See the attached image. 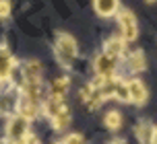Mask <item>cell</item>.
<instances>
[{"instance_id":"1","label":"cell","mask_w":157,"mask_h":144,"mask_svg":"<svg viewBox=\"0 0 157 144\" xmlns=\"http://www.w3.org/2000/svg\"><path fill=\"white\" fill-rule=\"evenodd\" d=\"M56 54L60 58V62L64 66H68L77 56V43L71 35H60L58 37V43H56Z\"/></svg>"},{"instance_id":"2","label":"cell","mask_w":157,"mask_h":144,"mask_svg":"<svg viewBox=\"0 0 157 144\" xmlns=\"http://www.w3.org/2000/svg\"><path fill=\"white\" fill-rule=\"evenodd\" d=\"M118 21H120V27H122V37H124V41L136 39L139 29H136V19H134L132 13L130 10H122L118 15Z\"/></svg>"},{"instance_id":"3","label":"cell","mask_w":157,"mask_h":144,"mask_svg":"<svg viewBox=\"0 0 157 144\" xmlns=\"http://www.w3.org/2000/svg\"><path fill=\"white\" fill-rule=\"evenodd\" d=\"M27 130H29V120H25L23 115H17V117H10V121H8L6 136L15 142V140H21L27 136Z\"/></svg>"},{"instance_id":"4","label":"cell","mask_w":157,"mask_h":144,"mask_svg":"<svg viewBox=\"0 0 157 144\" xmlns=\"http://www.w3.org/2000/svg\"><path fill=\"white\" fill-rule=\"evenodd\" d=\"M95 72H97V76H103V78H114V72H116V58L108 56V54L97 56L95 58Z\"/></svg>"},{"instance_id":"5","label":"cell","mask_w":157,"mask_h":144,"mask_svg":"<svg viewBox=\"0 0 157 144\" xmlns=\"http://www.w3.org/2000/svg\"><path fill=\"white\" fill-rule=\"evenodd\" d=\"M39 111V101H33L29 97H21V101H19V115H23L25 120H33Z\"/></svg>"},{"instance_id":"6","label":"cell","mask_w":157,"mask_h":144,"mask_svg":"<svg viewBox=\"0 0 157 144\" xmlns=\"http://www.w3.org/2000/svg\"><path fill=\"white\" fill-rule=\"evenodd\" d=\"M128 85V93H130V101L136 105H141L147 101V88H145V85H143L141 80H130V82H126Z\"/></svg>"},{"instance_id":"7","label":"cell","mask_w":157,"mask_h":144,"mask_svg":"<svg viewBox=\"0 0 157 144\" xmlns=\"http://www.w3.org/2000/svg\"><path fill=\"white\" fill-rule=\"evenodd\" d=\"M23 80L25 82H41V64L37 60H29L23 66Z\"/></svg>"},{"instance_id":"8","label":"cell","mask_w":157,"mask_h":144,"mask_svg":"<svg viewBox=\"0 0 157 144\" xmlns=\"http://www.w3.org/2000/svg\"><path fill=\"white\" fill-rule=\"evenodd\" d=\"M13 66H15V60L8 54L6 49H0V80H6L13 72Z\"/></svg>"},{"instance_id":"9","label":"cell","mask_w":157,"mask_h":144,"mask_svg":"<svg viewBox=\"0 0 157 144\" xmlns=\"http://www.w3.org/2000/svg\"><path fill=\"white\" fill-rule=\"evenodd\" d=\"M62 109H66L64 107V101H62V97H50L46 101V105H44V111L50 115V117H54V115H58V113L62 111Z\"/></svg>"},{"instance_id":"10","label":"cell","mask_w":157,"mask_h":144,"mask_svg":"<svg viewBox=\"0 0 157 144\" xmlns=\"http://www.w3.org/2000/svg\"><path fill=\"white\" fill-rule=\"evenodd\" d=\"M103 49H105L103 54H108V56H112V58L120 56V54L124 52V39H120V37H112V39L105 41Z\"/></svg>"},{"instance_id":"11","label":"cell","mask_w":157,"mask_h":144,"mask_svg":"<svg viewBox=\"0 0 157 144\" xmlns=\"http://www.w3.org/2000/svg\"><path fill=\"white\" fill-rule=\"evenodd\" d=\"M95 10L101 16H110L118 10V0H95Z\"/></svg>"},{"instance_id":"12","label":"cell","mask_w":157,"mask_h":144,"mask_svg":"<svg viewBox=\"0 0 157 144\" xmlns=\"http://www.w3.org/2000/svg\"><path fill=\"white\" fill-rule=\"evenodd\" d=\"M68 121H71V113H68V109H62L58 115L52 117V126H54L56 130H64L68 126Z\"/></svg>"},{"instance_id":"13","label":"cell","mask_w":157,"mask_h":144,"mask_svg":"<svg viewBox=\"0 0 157 144\" xmlns=\"http://www.w3.org/2000/svg\"><path fill=\"white\" fill-rule=\"evenodd\" d=\"M68 91V78H56L52 82V95L54 97H64Z\"/></svg>"},{"instance_id":"14","label":"cell","mask_w":157,"mask_h":144,"mask_svg":"<svg viewBox=\"0 0 157 144\" xmlns=\"http://www.w3.org/2000/svg\"><path fill=\"white\" fill-rule=\"evenodd\" d=\"M13 107H15V99H13V95L2 93V95H0V115L10 113V111H13Z\"/></svg>"},{"instance_id":"15","label":"cell","mask_w":157,"mask_h":144,"mask_svg":"<svg viewBox=\"0 0 157 144\" xmlns=\"http://www.w3.org/2000/svg\"><path fill=\"white\" fill-rule=\"evenodd\" d=\"M145 56H143L141 52H134L132 56H130V70L132 72H141V70H145Z\"/></svg>"},{"instance_id":"16","label":"cell","mask_w":157,"mask_h":144,"mask_svg":"<svg viewBox=\"0 0 157 144\" xmlns=\"http://www.w3.org/2000/svg\"><path fill=\"white\" fill-rule=\"evenodd\" d=\"M136 136L141 138V142H151L153 126H151V124H141V126H136Z\"/></svg>"},{"instance_id":"17","label":"cell","mask_w":157,"mask_h":144,"mask_svg":"<svg viewBox=\"0 0 157 144\" xmlns=\"http://www.w3.org/2000/svg\"><path fill=\"white\" fill-rule=\"evenodd\" d=\"M114 97L120 101H130V93H128V85L116 80V88H114Z\"/></svg>"},{"instance_id":"18","label":"cell","mask_w":157,"mask_h":144,"mask_svg":"<svg viewBox=\"0 0 157 144\" xmlns=\"http://www.w3.org/2000/svg\"><path fill=\"white\" fill-rule=\"evenodd\" d=\"M120 124H122V115H120L118 111H110L108 115H105V126H108L110 130H118Z\"/></svg>"},{"instance_id":"19","label":"cell","mask_w":157,"mask_h":144,"mask_svg":"<svg viewBox=\"0 0 157 144\" xmlns=\"http://www.w3.org/2000/svg\"><path fill=\"white\" fill-rule=\"evenodd\" d=\"M10 13V2L8 0H0V19H6Z\"/></svg>"},{"instance_id":"20","label":"cell","mask_w":157,"mask_h":144,"mask_svg":"<svg viewBox=\"0 0 157 144\" xmlns=\"http://www.w3.org/2000/svg\"><path fill=\"white\" fill-rule=\"evenodd\" d=\"M64 144H85V140H83L81 134H71V136H66Z\"/></svg>"},{"instance_id":"21","label":"cell","mask_w":157,"mask_h":144,"mask_svg":"<svg viewBox=\"0 0 157 144\" xmlns=\"http://www.w3.org/2000/svg\"><path fill=\"white\" fill-rule=\"evenodd\" d=\"M25 144H39V140L35 136H31V134H27L25 136Z\"/></svg>"},{"instance_id":"22","label":"cell","mask_w":157,"mask_h":144,"mask_svg":"<svg viewBox=\"0 0 157 144\" xmlns=\"http://www.w3.org/2000/svg\"><path fill=\"white\" fill-rule=\"evenodd\" d=\"M151 142H153V144H157V128L153 130V136H151Z\"/></svg>"},{"instance_id":"23","label":"cell","mask_w":157,"mask_h":144,"mask_svg":"<svg viewBox=\"0 0 157 144\" xmlns=\"http://www.w3.org/2000/svg\"><path fill=\"white\" fill-rule=\"evenodd\" d=\"M110 144H126L124 140H114V142H110Z\"/></svg>"},{"instance_id":"24","label":"cell","mask_w":157,"mask_h":144,"mask_svg":"<svg viewBox=\"0 0 157 144\" xmlns=\"http://www.w3.org/2000/svg\"><path fill=\"white\" fill-rule=\"evenodd\" d=\"M15 144H25V138H21V140H15Z\"/></svg>"},{"instance_id":"25","label":"cell","mask_w":157,"mask_h":144,"mask_svg":"<svg viewBox=\"0 0 157 144\" xmlns=\"http://www.w3.org/2000/svg\"><path fill=\"white\" fill-rule=\"evenodd\" d=\"M58 144H64V142H58Z\"/></svg>"},{"instance_id":"26","label":"cell","mask_w":157,"mask_h":144,"mask_svg":"<svg viewBox=\"0 0 157 144\" xmlns=\"http://www.w3.org/2000/svg\"><path fill=\"white\" fill-rule=\"evenodd\" d=\"M149 2H153V0H149Z\"/></svg>"}]
</instances>
